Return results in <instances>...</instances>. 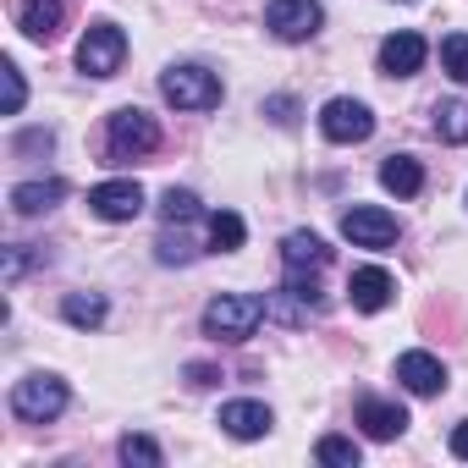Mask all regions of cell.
I'll list each match as a JSON object with an SVG mask.
<instances>
[{
  "mask_svg": "<svg viewBox=\"0 0 468 468\" xmlns=\"http://www.w3.org/2000/svg\"><path fill=\"white\" fill-rule=\"evenodd\" d=\"M260 320H265V303L260 298H249V292H220L204 309V336H215V342H249L260 331Z\"/></svg>",
  "mask_w": 468,
  "mask_h": 468,
  "instance_id": "cell-1",
  "label": "cell"
},
{
  "mask_svg": "<svg viewBox=\"0 0 468 468\" xmlns=\"http://www.w3.org/2000/svg\"><path fill=\"white\" fill-rule=\"evenodd\" d=\"M154 149H160V122H154L149 111L127 105V111L111 116V127H105V154H111V160H144V154H154Z\"/></svg>",
  "mask_w": 468,
  "mask_h": 468,
  "instance_id": "cell-2",
  "label": "cell"
},
{
  "mask_svg": "<svg viewBox=\"0 0 468 468\" xmlns=\"http://www.w3.org/2000/svg\"><path fill=\"white\" fill-rule=\"evenodd\" d=\"M282 260H287V271H320V265H331V249H325V238H314V231H292L282 243Z\"/></svg>",
  "mask_w": 468,
  "mask_h": 468,
  "instance_id": "cell-17",
  "label": "cell"
},
{
  "mask_svg": "<svg viewBox=\"0 0 468 468\" xmlns=\"http://www.w3.org/2000/svg\"><path fill=\"white\" fill-rule=\"evenodd\" d=\"M89 209H94L100 220H133V215L144 209V187H138L133 176L100 182V187H89Z\"/></svg>",
  "mask_w": 468,
  "mask_h": 468,
  "instance_id": "cell-9",
  "label": "cell"
},
{
  "mask_svg": "<svg viewBox=\"0 0 468 468\" xmlns=\"http://www.w3.org/2000/svg\"><path fill=\"white\" fill-rule=\"evenodd\" d=\"M320 133L331 138V144H364L369 133H375V116H369V105L364 100H325V111H320Z\"/></svg>",
  "mask_w": 468,
  "mask_h": 468,
  "instance_id": "cell-8",
  "label": "cell"
},
{
  "mask_svg": "<svg viewBox=\"0 0 468 468\" xmlns=\"http://www.w3.org/2000/svg\"><path fill=\"white\" fill-rule=\"evenodd\" d=\"M61 314H67V325H78V331H100L111 309H105V298H100V292H67Z\"/></svg>",
  "mask_w": 468,
  "mask_h": 468,
  "instance_id": "cell-20",
  "label": "cell"
},
{
  "mask_svg": "<svg viewBox=\"0 0 468 468\" xmlns=\"http://www.w3.org/2000/svg\"><path fill=\"white\" fill-rule=\"evenodd\" d=\"M358 424H364V435H369V441H397V435L408 430V413H402L397 402L364 397V402H358Z\"/></svg>",
  "mask_w": 468,
  "mask_h": 468,
  "instance_id": "cell-14",
  "label": "cell"
},
{
  "mask_svg": "<svg viewBox=\"0 0 468 468\" xmlns=\"http://www.w3.org/2000/svg\"><path fill=\"white\" fill-rule=\"evenodd\" d=\"M243 238H249V226H243L238 209H215V215H209V249H215V254H238Z\"/></svg>",
  "mask_w": 468,
  "mask_h": 468,
  "instance_id": "cell-19",
  "label": "cell"
},
{
  "mask_svg": "<svg viewBox=\"0 0 468 468\" xmlns=\"http://www.w3.org/2000/svg\"><path fill=\"white\" fill-rule=\"evenodd\" d=\"M441 72L452 83H468V34H446L441 39Z\"/></svg>",
  "mask_w": 468,
  "mask_h": 468,
  "instance_id": "cell-24",
  "label": "cell"
},
{
  "mask_svg": "<svg viewBox=\"0 0 468 468\" xmlns=\"http://www.w3.org/2000/svg\"><path fill=\"white\" fill-rule=\"evenodd\" d=\"M397 380H402L413 397H441V391H446V364H441L435 353L413 347V353L397 358Z\"/></svg>",
  "mask_w": 468,
  "mask_h": 468,
  "instance_id": "cell-10",
  "label": "cell"
},
{
  "mask_svg": "<svg viewBox=\"0 0 468 468\" xmlns=\"http://www.w3.org/2000/svg\"><path fill=\"white\" fill-rule=\"evenodd\" d=\"M347 292H353V309H364V314H380L386 303H391V292H397V282L380 271V265H364V271H353V282H347Z\"/></svg>",
  "mask_w": 468,
  "mask_h": 468,
  "instance_id": "cell-13",
  "label": "cell"
},
{
  "mask_svg": "<svg viewBox=\"0 0 468 468\" xmlns=\"http://www.w3.org/2000/svg\"><path fill=\"white\" fill-rule=\"evenodd\" d=\"M271 424H276L271 408H265V402H249V397L220 408V430H226L231 441H260V435H271Z\"/></svg>",
  "mask_w": 468,
  "mask_h": 468,
  "instance_id": "cell-12",
  "label": "cell"
},
{
  "mask_svg": "<svg viewBox=\"0 0 468 468\" xmlns=\"http://www.w3.org/2000/svg\"><path fill=\"white\" fill-rule=\"evenodd\" d=\"M160 215H165V226H182V220H198L204 209H198V193H187V187H165Z\"/></svg>",
  "mask_w": 468,
  "mask_h": 468,
  "instance_id": "cell-23",
  "label": "cell"
},
{
  "mask_svg": "<svg viewBox=\"0 0 468 468\" xmlns=\"http://www.w3.org/2000/svg\"><path fill=\"white\" fill-rule=\"evenodd\" d=\"M435 133L446 144H468V105L463 100H441L435 105Z\"/></svg>",
  "mask_w": 468,
  "mask_h": 468,
  "instance_id": "cell-21",
  "label": "cell"
},
{
  "mask_svg": "<svg viewBox=\"0 0 468 468\" xmlns=\"http://www.w3.org/2000/svg\"><path fill=\"white\" fill-rule=\"evenodd\" d=\"M160 94L176 111H215L226 89L209 67H171V72H160Z\"/></svg>",
  "mask_w": 468,
  "mask_h": 468,
  "instance_id": "cell-3",
  "label": "cell"
},
{
  "mask_svg": "<svg viewBox=\"0 0 468 468\" xmlns=\"http://www.w3.org/2000/svg\"><path fill=\"white\" fill-rule=\"evenodd\" d=\"M314 457H320L325 468H358V441H353V435H320Z\"/></svg>",
  "mask_w": 468,
  "mask_h": 468,
  "instance_id": "cell-22",
  "label": "cell"
},
{
  "mask_svg": "<svg viewBox=\"0 0 468 468\" xmlns=\"http://www.w3.org/2000/svg\"><path fill=\"white\" fill-rule=\"evenodd\" d=\"M50 144H56L50 127H45V133H23V138H17V154H28V149H50Z\"/></svg>",
  "mask_w": 468,
  "mask_h": 468,
  "instance_id": "cell-28",
  "label": "cell"
},
{
  "mask_svg": "<svg viewBox=\"0 0 468 468\" xmlns=\"http://www.w3.org/2000/svg\"><path fill=\"white\" fill-rule=\"evenodd\" d=\"M292 111H298V105H292L287 94H276V100H265V116H271V122H282V127H292Z\"/></svg>",
  "mask_w": 468,
  "mask_h": 468,
  "instance_id": "cell-27",
  "label": "cell"
},
{
  "mask_svg": "<svg viewBox=\"0 0 468 468\" xmlns=\"http://www.w3.org/2000/svg\"><path fill=\"white\" fill-rule=\"evenodd\" d=\"M424 56H430V45H424L413 28H402V34H391V39L380 45V72H386V78H413V72L424 67Z\"/></svg>",
  "mask_w": 468,
  "mask_h": 468,
  "instance_id": "cell-11",
  "label": "cell"
},
{
  "mask_svg": "<svg viewBox=\"0 0 468 468\" xmlns=\"http://www.w3.org/2000/svg\"><path fill=\"white\" fill-rule=\"evenodd\" d=\"M12 413H17L23 424H50V419H61V413H67V380H56V375H23V380L12 386Z\"/></svg>",
  "mask_w": 468,
  "mask_h": 468,
  "instance_id": "cell-4",
  "label": "cell"
},
{
  "mask_svg": "<svg viewBox=\"0 0 468 468\" xmlns=\"http://www.w3.org/2000/svg\"><path fill=\"white\" fill-rule=\"evenodd\" d=\"M380 187L397 193V198H413V193L424 187V165H419L413 154H391V160L380 165Z\"/></svg>",
  "mask_w": 468,
  "mask_h": 468,
  "instance_id": "cell-18",
  "label": "cell"
},
{
  "mask_svg": "<svg viewBox=\"0 0 468 468\" xmlns=\"http://www.w3.org/2000/svg\"><path fill=\"white\" fill-rule=\"evenodd\" d=\"M342 238L353 249H391L397 243V215L380 209V204H353L342 215Z\"/></svg>",
  "mask_w": 468,
  "mask_h": 468,
  "instance_id": "cell-7",
  "label": "cell"
},
{
  "mask_svg": "<svg viewBox=\"0 0 468 468\" xmlns=\"http://www.w3.org/2000/svg\"><path fill=\"white\" fill-rule=\"evenodd\" d=\"M320 23H325L320 0H271V6H265V28H271L276 39H287V45L314 39V34H320Z\"/></svg>",
  "mask_w": 468,
  "mask_h": 468,
  "instance_id": "cell-6",
  "label": "cell"
},
{
  "mask_svg": "<svg viewBox=\"0 0 468 468\" xmlns=\"http://www.w3.org/2000/svg\"><path fill=\"white\" fill-rule=\"evenodd\" d=\"M67 198V182L61 176H50V182H17L12 187V209L17 215H45V209H56Z\"/></svg>",
  "mask_w": 468,
  "mask_h": 468,
  "instance_id": "cell-16",
  "label": "cell"
},
{
  "mask_svg": "<svg viewBox=\"0 0 468 468\" xmlns=\"http://www.w3.org/2000/svg\"><path fill=\"white\" fill-rule=\"evenodd\" d=\"M17 28H23L28 39L50 45L56 28H61V0H17Z\"/></svg>",
  "mask_w": 468,
  "mask_h": 468,
  "instance_id": "cell-15",
  "label": "cell"
},
{
  "mask_svg": "<svg viewBox=\"0 0 468 468\" xmlns=\"http://www.w3.org/2000/svg\"><path fill=\"white\" fill-rule=\"evenodd\" d=\"M116 452H122V463H138V468H160V463H165V457H160V446H154L149 435H122V446H116Z\"/></svg>",
  "mask_w": 468,
  "mask_h": 468,
  "instance_id": "cell-25",
  "label": "cell"
},
{
  "mask_svg": "<svg viewBox=\"0 0 468 468\" xmlns=\"http://www.w3.org/2000/svg\"><path fill=\"white\" fill-rule=\"evenodd\" d=\"M452 457H463V463H468V419L452 430Z\"/></svg>",
  "mask_w": 468,
  "mask_h": 468,
  "instance_id": "cell-30",
  "label": "cell"
},
{
  "mask_svg": "<svg viewBox=\"0 0 468 468\" xmlns=\"http://www.w3.org/2000/svg\"><path fill=\"white\" fill-rule=\"evenodd\" d=\"M187 380H193V386H215V369H209V364H193Z\"/></svg>",
  "mask_w": 468,
  "mask_h": 468,
  "instance_id": "cell-31",
  "label": "cell"
},
{
  "mask_svg": "<svg viewBox=\"0 0 468 468\" xmlns=\"http://www.w3.org/2000/svg\"><path fill=\"white\" fill-rule=\"evenodd\" d=\"M122 61H127V34H122L116 23H94V28L78 39V67H83L89 78H116Z\"/></svg>",
  "mask_w": 468,
  "mask_h": 468,
  "instance_id": "cell-5",
  "label": "cell"
},
{
  "mask_svg": "<svg viewBox=\"0 0 468 468\" xmlns=\"http://www.w3.org/2000/svg\"><path fill=\"white\" fill-rule=\"evenodd\" d=\"M160 260H165V265H171V260H187V243H182V238H176V243L160 238Z\"/></svg>",
  "mask_w": 468,
  "mask_h": 468,
  "instance_id": "cell-29",
  "label": "cell"
},
{
  "mask_svg": "<svg viewBox=\"0 0 468 468\" xmlns=\"http://www.w3.org/2000/svg\"><path fill=\"white\" fill-rule=\"evenodd\" d=\"M0 78H6V116H17V111H23V100H28V83H23L17 61H6V67H0Z\"/></svg>",
  "mask_w": 468,
  "mask_h": 468,
  "instance_id": "cell-26",
  "label": "cell"
}]
</instances>
